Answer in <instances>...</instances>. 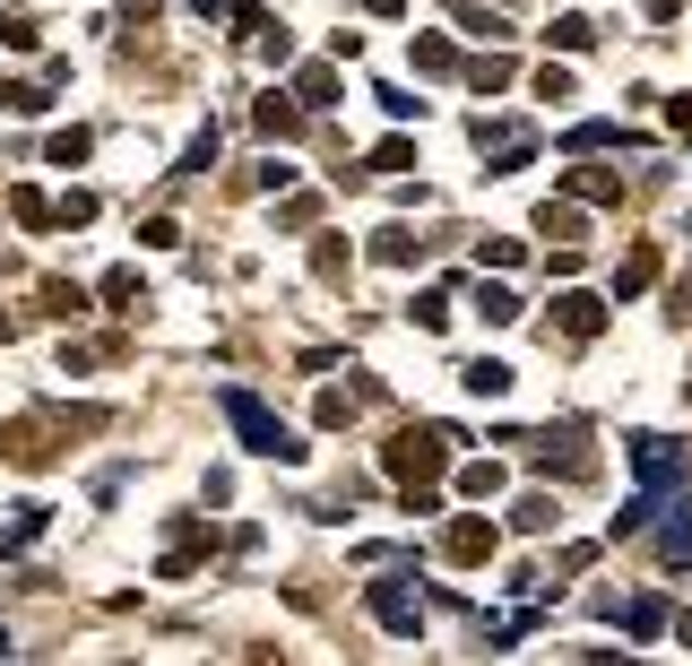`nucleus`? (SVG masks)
Wrapping results in <instances>:
<instances>
[{"label": "nucleus", "mask_w": 692, "mask_h": 666, "mask_svg": "<svg viewBox=\"0 0 692 666\" xmlns=\"http://www.w3.org/2000/svg\"><path fill=\"white\" fill-rule=\"evenodd\" d=\"M537 96H546V105H572V70L546 61V70H537Z\"/></svg>", "instance_id": "24"}, {"label": "nucleus", "mask_w": 692, "mask_h": 666, "mask_svg": "<svg viewBox=\"0 0 692 666\" xmlns=\"http://www.w3.org/2000/svg\"><path fill=\"white\" fill-rule=\"evenodd\" d=\"M658 555H667V562H684V555H692V520H667V537H658Z\"/></svg>", "instance_id": "27"}, {"label": "nucleus", "mask_w": 692, "mask_h": 666, "mask_svg": "<svg viewBox=\"0 0 692 666\" xmlns=\"http://www.w3.org/2000/svg\"><path fill=\"white\" fill-rule=\"evenodd\" d=\"M554 321H563V337H597V330H606V304H597V295H563Z\"/></svg>", "instance_id": "8"}, {"label": "nucleus", "mask_w": 692, "mask_h": 666, "mask_svg": "<svg viewBox=\"0 0 692 666\" xmlns=\"http://www.w3.org/2000/svg\"><path fill=\"white\" fill-rule=\"evenodd\" d=\"M121 17H130V26H147V17H156V0H121Z\"/></svg>", "instance_id": "31"}, {"label": "nucleus", "mask_w": 692, "mask_h": 666, "mask_svg": "<svg viewBox=\"0 0 692 666\" xmlns=\"http://www.w3.org/2000/svg\"><path fill=\"white\" fill-rule=\"evenodd\" d=\"M649 511H658L649 493H641V502H623V511H615V537H641V528H649Z\"/></svg>", "instance_id": "26"}, {"label": "nucleus", "mask_w": 692, "mask_h": 666, "mask_svg": "<svg viewBox=\"0 0 692 666\" xmlns=\"http://www.w3.org/2000/svg\"><path fill=\"white\" fill-rule=\"evenodd\" d=\"M460 381H467V399H502L511 390V364L502 355H476V364H460Z\"/></svg>", "instance_id": "9"}, {"label": "nucleus", "mask_w": 692, "mask_h": 666, "mask_svg": "<svg viewBox=\"0 0 692 666\" xmlns=\"http://www.w3.org/2000/svg\"><path fill=\"white\" fill-rule=\"evenodd\" d=\"M295 121H303V105H277V96H260V130H269V139H286Z\"/></svg>", "instance_id": "19"}, {"label": "nucleus", "mask_w": 692, "mask_h": 666, "mask_svg": "<svg viewBox=\"0 0 692 666\" xmlns=\"http://www.w3.org/2000/svg\"><path fill=\"white\" fill-rule=\"evenodd\" d=\"M623 623H632V641H658V632H667V606H658V597H632Z\"/></svg>", "instance_id": "14"}, {"label": "nucleus", "mask_w": 692, "mask_h": 666, "mask_svg": "<svg viewBox=\"0 0 692 666\" xmlns=\"http://www.w3.org/2000/svg\"><path fill=\"white\" fill-rule=\"evenodd\" d=\"M554 44H563V52H588V44H597V26H588V17H554Z\"/></svg>", "instance_id": "22"}, {"label": "nucleus", "mask_w": 692, "mask_h": 666, "mask_svg": "<svg viewBox=\"0 0 692 666\" xmlns=\"http://www.w3.org/2000/svg\"><path fill=\"white\" fill-rule=\"evenodd\" d=\"M537 234H563V242H580V209H572V200H563V209L546 200V209H537Z\"/></svg>", "instance_id": "17"}, {"label": "nucleus", "mask_w": 692, "mask_h": 666, "mask_svg": "<svg viewBox=\"0 0 692 666\" xmlns=\"http://www.w3.org/2000/svg\"><path fill=\"white\" fill-rule=\"evenodd\" d=\"M9 217H17V225H61V217H52V200H44V191H9Z\"/></svg>", "instance_id": "15"}, {"label": "nucleus", "mask_w": 692, "mask_h": 666, "mask_svg": "<svg viewBox=\"0 0 692 666\" xmlns=\"http://www.w3.org/2000/svg\"><path fill=\"white\" fill-rule=\"evenodd\" d=\"M398 165H416V147H407V139H381V147H372V174H398Z\"/></svg>", "instance_id": "25"}, {"label": "nucleus", "mask_w": 692, "mask_h": 666, "mask_svg": "<svg viewBox=\"0 0 692 666\" xmlns=\"http://www.w3.org/2000/svg\"><path fill=\"white\" fill-rule=\"evenodd\" d=\"M572 147H623V121H580Z\"/></svg>", "instance_id": "21"}, {"label": "nucleus", "mask_w": 692, "mask_h": 666, "mask_svg": "<svg viewBox=\"0 0 692 666\" xmlns=\"http://www.w3.org/2000/svg\"><path fill=\"white\" fill-rule=\"evenodd\" d=\"M208 165H217V130H200V139H191V156H182V174H208Z\"/></svg>", "instance_id": "28"}, {"label": "nucleus", "mask_w": 692, "mask_h": 666, "mask_svg": "<svg viewBox=\"0 0 692 666\" xmlns=\"http://www.w3.org/2000/svg\"><path fill=\"white\" fill-rule=\"evenodd\" d=\"M632 467H641V485L658 493V485H676V476H684V450L658 442V433H632Z\"/></svg>", "instance_id": "4"}, {"label": "nucleus", "mask_w": 692, "mask_h": 666, "mask_svg": "<svg viewBox=\"0 0 692 666\" xmlns=\"http://www.w3.org/2000/svg\"><path fill=\"white\" fill-rule=\"evenodd\" d=\"M295 105H303V112H330V105H338V70H330V61H312V70L295 79Z\"/></svg>", "instance_id": "10"}, {"label": "nucleus", "mask_w": 692, "mask_h": 666, "mask_svg": "<svg viewBox=\"0 0 692 666\" xmlns=\"http://www.w3.org/2000/svg\"><path fill=\"white\" fill-rule=\"evenodd\" d=\"M52 217H61V225H87V217H96V200H87V191H61V209H52Z\"/></svg>", "instance_id": "30"}, {"label": "nucleus", "mask_w": 692, "mask_h": 666, "mask_svg": "<svg viewBox=\"0 0 692 666\" xmlns=\"http://www.w3.org/2000/svg\"><path fill=\"white\" fill-rule=\"evenodd\" d=\"M563 191H572V200H588V209H615V200H623V174H597V165H572V174H563Z\"/></svg>", "instance_id": "6"}, {"label": "nucleus", "mask_w": 692, "mask_h": 666, "mask_svg": "<svg viewBox=\"0 0 692 666\" xmlns=\"http://www.w3.org/2000/svg\"><path fill=\"white\" fill-rule=\"evenodd\" d=\"M649 277H658V242H632V251H623V269H615V295L632 304V295H641Z\"/></svg>", "instance_id": "7"}, {"label": "nucleus", "mask_w": 692, "mask_h": 666, "mask_svg": "<svg viewBox=\"0 0 692 666\" xmlns=\"http://www.w3.org/2000/svg\"><path fill=\"white\" fill-rule=\"evenodd\" d=\"M372 615H381V632H398V641L425 632V597L407 588V571H381V580H372Z\"/></svg>", "instance_id": "3"}, {"label": "nucleus", "mask_w": 692, "mask_h": 666, "mask_svg": "<svg viewBox=\"0 0 692 666\" xmlns=\"http://www.w3.org/2000/svg\"><path fill=\"white\" fill-rule=\"evenodd\" d=\"M451 442H460L451 425H425V433H398V442H390V476H407V485H425V476H442V467H451Z\"/></svg>", "instance_id": "2"}, {"label": "nucleus", "mask_w": 692, "mask_h": 666, "mask_svg": "<svg viewBox=\"0 0 692 666\" xmlns=\"http://www.w3.org/2000/svg\"><path fill=\"white\" fill-rule=\"evenodd\" d=\"M44 520H52V511H44V502H26V511H17L9 528H0V555H26V546L44 537Z\"/></svg>", "instance_id": "12"}, {"label": "nucleus", "mask_w": 692, "mask_h": 666, "mask_svg": "<svg viewBox=\"0 0 692 666\" xmlns=\"http://www.w3.org/2000/svg\"><path fill=\"white\" fill-rule=\"evenodd\" d=\"M502 485H511V467H502V459H467V467H460V493H467V502H493Z\"/></svg>", "instance_id": "11"}, {"label": "nucleus", "mask_w": 692, "mask_h": 666, "mask_svg": "<svg viewBox=\"0 0 692 666\" xmlns=\"http://www.w3.org/2000/svg\"><path fill=\"white\" fill-rule=\"evenodd\" d=\"M226 425L242 433V450H260V459H277V467H295V459H303V442H295V433H286V425L251 399V390H226Z\"/></svg>", "instance_id": "1"}, {"label": "nucleus", "mask_w": 692, "mask_h": 666, "mask_svg": "<svg viewBox=\"0 0 692 666\" xmlns=\"http://www.w3.org/2000/svg\"><path fill=\"white\" fill-rule=\"evenodd\" d=\"M416 70H433V79H442V70H451V44H442V35H416Z\"/></svg>", "instance_id": "23"}, {"label": "nucleus", "mask_w": 692, "mask_h": 666, "mask_svg": "<svg viewBox=\"0 0 692 666\" xmlns=\"http://www.w3.org/2000/svg\"><path fill=\"white\" fill-rule=\"evenodd\" d=\"M312 416H321V433H338V425H355V399H346V390H321Z\"/></svg>", "instance_id": "18"}, {"label": "nucleus", "mask_w": 692, "mask_h": 666, "mask_svg": "<svg viewBox=\"0 0 692 666\" xmlns=\"http://www.w3.org/2000/svg\"><path fill=\"white\" fill-rule=\"evenodd\" d=\"M554 520H563V511H554V493H528V502L511 511V528H520V537H546Z\"/></svg>", "instance_id": "13"}, {"label": "nucleus", "mask_w": 692, "mask_h": 666, "mask_svg": "<svg viewBox=\"0 0 692 666\" xmlns=\"http://www.w3.org/2000/svg\"><path fill=\"white\" fill-rule=\"evenodd\" d=\"M476 312H485V321H520V295H511V286H476Z\"/></svg>", "instance_id": "16"}, {"label": "nucleus", "mask_w": 692, "mask_h": 666, "mask_svg": "<svg viewBox=\"0 0 692 666\" xmlns=\"http://www.w3.org/2000/svg\"><path fill=\"white\" fill-rule=\"evenodd\" d=\"M372 260H416V234H398V225H390V234L372 242Z\"/></svg>", "instance_id": "29"}, {"label": "nucleus", "mask_w": 692, "mask_h": 666, "mask_svg": "<svg viewBox=\"0 0 692 666\" xmlns=\"http://www.w3.org/2000/svg\"><path fill=\"white\" fill-rule=\"evenodd\" d=\"M87 147H96V139H87V130H52V147H44V156H52V165H79V156H87Z\"/></svg>", "instance_id": "20"}, {"label": "nucleus", "mask_w": 692, "mask_h": 666, "mask_svg": "<svg viewBox=\"0 0 692 666\" xmlns=\"http://www.w3.org/2000/svg\"><path fill=\"white\" fill-rule=\"evenodd\" d=\"M493 546H502L493 520H451V528H442V555L451 562H493Z\"/></svg>", "instance_id": "5"}]
</instances>
